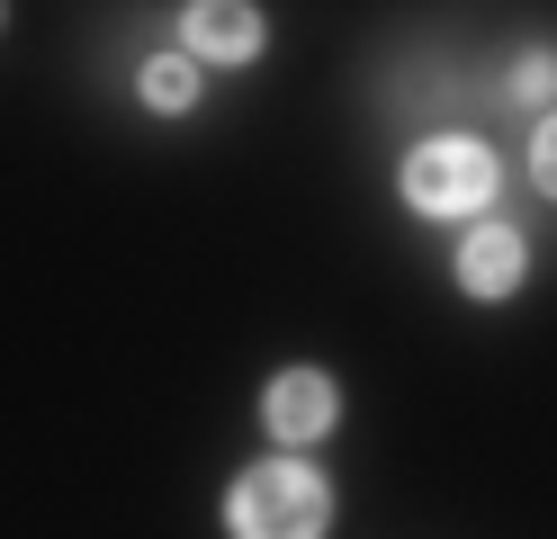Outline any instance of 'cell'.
I'll return each instance as SVG.
<instances>
[{"mask_svg": "<svg viewBox=\"0 0 557 539\" xmlns=\"http://www.w3.org/2000/svg\"><path fill=\"white\" fill-rule=\"evenodd\" d=\"M324 477L315 467H297V458H270V467H252V477L234 486V530L243 539H315L324 530Z\"/></svg>", "mask_w": 557, "mask_h": 539, "instance_id": "6da1fadb", "label": "cell"}, {"mask_svg": "<svg viewBox=\"0 0 557 539\" xmlns=\"http://www.w3.org/2000/svg\"><path fill=\"white\" fill-rule=\"evenodd\" d=\"M405 198L423 216H468V207L495 198V154L468 144V135H441V144H423V154L405 162Z\"/></svg>", "mask_w": 557, "mask_h": 539, "instance_id": "7a4b0ae2", "label": "cell"}, {"mask_svg": "<svg viewBox=\"0 0 557 539\" xmlns=\"http://www.w3.org/2000/svg\"><path fill=\"white\" fill-rule=\"evenodd\" d=\"M261 422L278 431V441H315V431H333V378L288 369V378L261 395Z\"/></svg>", "mask_w": 557, "mask_h": 539, "instance_id": "3957f363", "label": "cell"}, {"mask_svg": "<svg viewBox=\"0 0 557 539\" xmlns=\"http://www.w3.org/2000/svg\"><path fill=\"white\" fill-rule=\"evenodd\" d=\"M459 279L476 287V297H512V287H521V234H512V225H485V234H468V252H459Z\"/></svg>", "mask_w": 557, "mask_h": 539, "instance_id": "277c9868", "label": "cell"}, {"mask_svg": "<svg viewBox=\"0 0 557 539\" xmlns=\"http://www.w3.org/2000/svg\"><path fill=\"white\" fill-rule=\"evenodd\" d=\"M189 46L216 54V63H243V54H261V19L234 10V0H198L189 10Z\"/></svg>", "mask_w": 557, "mask_h": 539, "instance_id": "5b68a950", "label": "cell"}, {"mask_svg": "<svg viewBox=\"0 0 557 539\" xmlns=\"http://www.w3.org/2000/svg\"><path fill=\"white\" fill-rule=\"evenodd\" d=\"M145 99H153V108H189V99H198V72H189L181 54L145 63Z\"/></svg>", "mask_w": 557, "mask_h": 539, "instance_id": "8992f818", "label": "cell"}, {"mask_svg": "<svg viewBox=\"0 0 557 539\" xmlns=\"http://www.w3.org/2000/svg\"><path fill=\"white\" fill-rule=\"evenodd\" d=\"M531 180L557 198V118H540V144H531Z\"/></svg>", "mask_w": 557, "mask_h": 539, "instance_id": "52a82bcc", "label": "cell"}, {"mask_svg": "<svg viewBox=\"0 0 557 539\" xmlns=\"http://www.w3.org/2000/svg\"><path fill=\"white\" fill-rule=\"evenodd\" d=\"M548 82H557V54H531V63H521V90H512V99H540Z\"/></svg>", "mask_w": 557, "mask_h": 539, "instance_id": "ba28073f", "label": "cell"}]
</instances>
